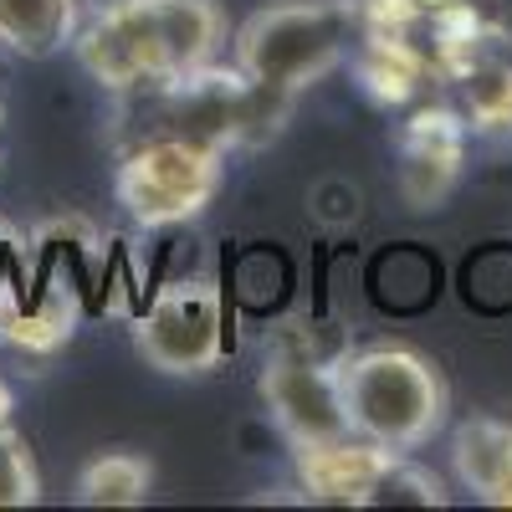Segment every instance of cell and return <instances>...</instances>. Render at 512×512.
Here are the masks:
<instances>
[{
	"mask_svg": "<svg viewBox=\"0 0 512 512\" xmlns=\"http://www.w3.org/2000/svg\"><path fill=\"white\" fill-rule=\"evenodd\" d=\"M226 16L216 0H108L77 26L72 52L103 93H149L216 62Z\"/></svg>",
	"mask_w": 512,
	"mask_h": 512,
	"instance_id": "1",
	"label": "cell"
},
{
	"mask_svg": "<svg viewBox=\"0 0 512 512\" xmlns=\"http://www.w3.org/2000/svg\"><path fill=\"white\" fill-rule=\"evenodd\" d=\"M338 400L349 431L395 451H420L446 425V379L441 369L405 344H369L338 359Z\"/></svg>",
	"mask_w": 512,
	"mask_h": 512,
	"instance_id": "2",
	"label": "cell"
},
{
	"mask_svg": "<svg viewBox=\"0 0 512 512\" xmlns=\"http://www.w3.org/2000/svg\"><path fill=\"white\" fill-rule=\"evenodd\" d=\"M359 41L354 0H277L251 11L236 31V67L277 98H297L333 67H344Z\"/></svg>",
	"mask_w": 512,
	"mask_h": 512,
	"instance_id": "3",
	"label": "cell"
},
{
	"mask_svg": "<svg viewBox=\"0 0 512 512\" xmlns=\"http://www.w3.org/2000/svg\"><path fill=\"white\" fill-rule=\"evenodd\" d=\"M226 185V154L185 134H139L113 169V195L144 231L200 221Z\"/></svg>",
	"mask_w": 512,
	"mask_h": 512,
	"instance_id": "4",
	"label": "cell"
},
{
	"mask_svg": "<svg viewBox=\"0 0 512 512\" xmlns=\"http://www.w3.org/2000/svg\"><path fill=\"white\" fill-rule=\"evenodd\" d=\"M344 354H349L344 338L328 344L318 323H287L272 333L256 390H262V405L292 451L349 436V415L338 400V359Z\"/></svg>",
	"mask_w": 512,
	"mask_h": 512,
	"instance_id": "5",
	"label": "cell"
},
{
	"mask_svg": "<svg viewBox=\"0 0 512 512\" xmlns=\"http://www.w3.org/2000/svg\"><path fill=\"white\" fill-rule=\"evenodd\" d=\"M134 349L169 379L210 374L226 354V292L216 277L164 282L134 323Z\"/></svg>",
	"mask_w": 512,
	"mask_h": 512,
	"instance_id": "6",
	"label": "cell"
},
{
	"mask_svg": "<svg viewBox=\"0 0 512 512\" xmlns=\"http://www.w3.org/2000/svg\"><path fill=\"white\" fill-rule=\"evenodd\" d=\"M466 144H472V123L456 103H415L395 139L400 200L420 216L441 210L466 175Z\"/></svg>",
	"mask_w": 512,
	"mask_h": 512,
	"instance_id": "7",
	"label": "cell"
},
{
	"mask_svg": "<svg viewBox=\"0 0 512 512\" xmlns=\"http://www.w3.org/2000/svg\"><path fill=\"white\" fill-rule=\"evenodd\" d=\"M297 487L308 502H333V507H379L384 502V482L400 466L405 451L379 446L369 436H333V441H313L297 446Z\"/></svg>",
	"mask_w": 512,
	"mask_h": 512,
	"instance_id": "8",
	"label": "cell"
},
{
	"mask_svg": "<svg viewBox=\"0 0 512 512\" xmlns=\"http://www.w3.org/2000/svg\"><path fill=\"white\" fill-rule=\"evenodd\" d=\"M77 323H82V297L57 272L0 292V344L26 359H52L57 349H67Z\"/></svg>",
	"mask_w": 512,
	"mask_h": 512,
	"instance_id": "9",
	"label": "cell"
},
{
	"mask_svg": "<svg viewBox=\"0 0 512 512\" xmlns=\"http://www.w3.org/2000/svg\"><path fill=\"white\" fill-rule=\"evenodd\" d=\"M349 72L359 82V93L384 113L425 103V88L436 82V62L425 52V36H390V31L359 36L349 52Z\"/></svg>",
	"mask_w": 512,
	"mask_h": 512,
	"instance_id": "10",
	"label": "cell"
},
{
	"mask_svg": "<svg viewBox=\"0 0 512 512\" xmlns=\"http://www.w3.org/2000/svg\"><path fill=\"white\" fill-rule=\"evenodd\" d=\"M82 16V0H0V47L26 62H47L77 41Z\"/></svg>",
	"mask_w": 512,
	"mask_h": 512,
	"instance_id": "11",
	"label": "cell"
},
{
	"mask_svg": "<svg viewBox=\"0 0 512 512\" xmlns=\"http://www.w3.org/2000/svg\"><path fill=\"white\" fill-rule=\"evenodd\" d=\"M451 466H456V482L472 492L477 502L502 497V482L512 472V425L497 415H472L456 425V441H451Z\"/></svg>",
	"mask_w": 512,
	"mask_h": 512,
	"instance_id": "12",
	"label": "cell"
},
{
	"mask_svg": "<svg viewBox=\"0 0 512 512\" xmlns=\"http://www.w3.org/2000/svg\"><path fill=\"white\" fill-rule=\"evenodd\" d=\"M461 113L472 123V134H512V52L507 41L497 52H487L461 82Z\"/></svg>",
	"mask_w": 512,
	"mask_h": 512,
	"instance_id": "13",
	"label": "cell"
},
{
	"mask_svg": "<svg viewBox=\"0 0 512 512\" xmlns=\"http://www.w3.org/2000/svg\"><path fill=\"white\" fill-rule=\"evenodd\" d=\"M154 492V466L139 451H103L77 472L82 507H139Z\"/></svg>",
	"mask_w": 512,
	"mask_h": 512,
	"instance_id": "14",
	"label": "cell"
},
{
	"mask_svg": "<svg viewBox=\"0 0 512 512\" xmlns=\"http://www.w3.org/2000/svg\"><path fill=\"white\" fill-rule=\"evenodd\" d=\"M41 497V472L26 436L6 420L0 425V507H31Z\"/></svg>",
	"mask_w": 512,
	"mask_h": 512,
	"instance_id": "15",
	"label": "cell"
},
{
	"mask_svg": "<svg viewBox=\"0 0 512 512\" xmlns=\"http://www.w3.org/2000/svg\"><path fill=\"white\" fill-rule=\"evenodd\" d=\"M11 410H16V395H11V384H6V379H0V425H6V420H11Z\"/></svg>",
	"mask_w": 512,
	"mask_h": 512,
	"instance_id": "16",
	"label": "cell"
},
{
	"mask_svg": "<svg viewBox=\"0 0 512 512\" xmlns=\"http://www.w3.org/2000/svg\"><path fill=\"white\" fill-rule=\"evenodd\" d=\"M497 507H512V472H507V482H502V497H497Z\"/></svg>",
	"mask_w": 512,
	"mask_h": 512,
	"instance_id": "17",
	"label": "cell"
},
{
	"mask_svg": "<svg viewBox=\"0 0 512 512\" xmlns=\"http://www.w3.org/2000/svg\"><path fill=\"white\" fill-rule=\"evenodd\" d=\"M0 154H6V108H0Z\"/></svg>",
	"mask_w": 512,
	"mask_h": 512,
	"instance_id": "18",
	"label": "cell"
}]
</instances>
